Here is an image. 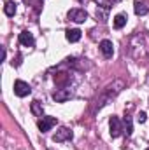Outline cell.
Masks as SVG:
<instances>
[{
  "mask_svg": "<svg viewBox=\"0 0 149 150\" xmlns=\"http://www.w3.org/2000/svg\"><path fill=\"white\" fill-rule=\"evenodd\" d=\"M130 54L133 56L135 61H144L149 56V44L146 33H137L130 38Z\"/></svg>",
  "mask_w": 149,
  "mask_h": 150,
  "instance_id": "1",
  "label": "cell"
},
{
  "mask_svg": "<svg viewBox=\"0 0 149 150\" xmlns=\"http://www.w3.org/2000/svg\"><path fill=\"white\" fill-rule=\"evenodd\" d=\"M125 87V82L123 80H114L111 86H107L105 89H104V93H102V96L97 100V103H95V108H93V112H97V110H100L104 105H107V101H111L112 98L116 96V94H119L121 93V89Z\"/></svg>",
  "mask_w": 149,
  "mask_h": 150,
  "instance_id": "2",
  "label": "cell"
},
{
  "mask_svg": "<svg viewBox=\"0 0 149 150\" xmlns=\"http://www.w3.org/2000/svg\"><path fill=\"white\" fill-rule=\"evenodd\" d=\"M14 93H16V96L25 98V96H28L32 93V87H30V84H27L23 80H16L14 82Z\"/></svg>",
  "mask_w": 149,
  "mask_h": 150,
  "instance_id": "3",
  "label": "cell"
},
{
  "mask_svg": "<svg viewBox=\"0 0 149 150\" xmlns=\"http://www.w3.org/2000/svg\"><path fill=\"white\" fill-rule=\"evenodd\" d=\"M109 127H111V136H112V138H117V136H121V133H123V124H121L119 117L112 115L111 120H109Z\"/></svg>",
  "mask_w": 149,
  "mask_h": 150,
  "instance_id": "4",
  "label": "cell"
},
{
  "mask_svg": "<svg viewBox=\"0 0 149 150\" xmlns=\"http://www.w3.org/2000/svg\"><path fill=\"white\" fill-rule=\"evenodd\" d=\"M69 19L74 23H84L88 19V12L84 9H70L69 11Z\"/></svg>",
  "mask_w": 149,
  "mask_h": 150,
  "instance_id": "5",
  "label": "cell"
},
{
  "mask_svg": "<svg viewBox=\"0 0 149 150\" xmlns=\"http://www.w3.org/2000/svg\"><path fill=\"white\" fill-rule=\"evenodd\" d=\"M70 98H72V91L67 89V87L56 89V91L53 93V100H54L56 103H63V101H67V100H70Z\"/></svg>",
  "mask_w": 149,
  "mask_h": 150,
  "instance_id": "6",
  "label": "cell"
},
{
  "mask_svg": "<svg viewBox=\"0 0 149 150\" xmlns=\"http://www.w3.org/2000/svg\"><path fill=\"white\" fill-rule=\"evenodd\" d=\"M58 124V120H56V117H42L40 120H39V129L42 131V133H47L51 127H54Z\"/></svg>",
  "mask_w": 149,
  "mask_h": 150,
  "instance_id": "7",
  "label": "cell"
},
{
  "mask_svg": "<svg viewBox=\"0 0 149 150\" xmlns=\"http://www.w3.org/2000/svg\"><path fill=\"white\" fill-rule=\"evenodd\" d=\"M72 131L69 129V127H60L56 133H54V136H53V142H67V140H72Z\"/></svg>",
  "mask_w": 149,
  "mask_h": 150,
  "instance_id": "8",
  "label": "cell"
},
{
  "mask_svg": "<svg viewBox=\"0 0 149 150\" xmlns=\"http://www.w3.org/2000/svg\"><path fill=\"white\" fill-rule=\"evenodd\" d=\"M54 82H56V86H60V87H67V86L72 82L70 72H58V74L54 75Z\"/></svg>",
  "mask_w": 149,
  "mask_h": 150,
  "instance_id": "9",
  "label": "cell"
},
{
  "mask_svg": "<svg viewBox=\"0 0 149 150\" xmlns=\"http://www.w3.org/2000/svg\"><path fill=\"white\" fill-rule=\"evenodd\" d=\"M98 47H100V52L104 54V58H112V54H114V45H112L111 40H107V38L102 40Z\"/></svg>",
  "mask_w": 149,
  "mask_h": 150,
  "instance_id": "10",
  "label": "cell"
},
{
  "mask_svg": "<svg viewBox=\"0 0 149 150\" xmlns=\"http://www.w3.org/2000/svg\"><path fill=\"white\" fill-rule=\"evenodd\" d=\"M19 44L21 45H25V47H32L34 44H35V38H34V35L30 33V32H21L19 33Z\"/></svg>",
  "mask_w": 149,
  "mask_h": 150,
  "instance_id": "11",
  "label": "cell"
},
{
  "mask_svg": "<svg viewBox=\"0 0 149 150\" xmlns=\"http://www.w3.org/2000/svg\"><path fill=\"white\" fill-rule=\"evenodd\" d=\"M65 37H67L69 42H79V40H81V30H77V28L67 30V32H65Z\"/></svg>",
  "mask_w": 149,
  "mask_h": 150,
  "instance_id": "12",
  "label": "cell"
},
{
  "mask_svg": "<svg viewBox=\"0 0 149 150\" xmlns=\"http://www.w3.org/2000/svg\"><path fill=\"white\" fill-rule=\"evenodd\" d=\"M133 11H135L137 16H144V14L149 12V7L144 4V2H135V4H133Z\"/></svg>",
  "mask_w": 149,
  "mask_h": 150,
  "instance_id": "13",
  "label": "cell"
},
{
  "mask_svg": "<svg viewBox=\"0 0 149 150\" xmlns=\"http://www.w3.org/2000/svg\"><path fill=\"white\" fill-rule=\"evenodd\" d=\"M30 110H32V113H34L35 117H44V115H42V113H44V107H42V103H40L39 100L32 101V107H30Z\"/></svg>",
  "mask_w": 149,
  "mask_h": 150,
  "instance_id": "14",
  "label": "cell"
},
{
  "mask_svg": "<svg viewBox=\"0 0 149 150\" xmlns=\"http://www.w3.org/2000/svg\"><path fill=\"white\" fill-rule=\"evenodd\" d=\"M126 14H117L116 18H114V28H117V30H121L125 25H126Z\"/></svg>",
  "mask_w": 149,
  "mask_h": 150,
  "instance_id": "15",
  "label": "cell"
},
{
  "mask_svg": "<svg viewBox=\"0 0 149 150\" xmlns=\"http://www.w3.org/2000/svg\"><path fill=\"white\" fill-rule=\"evenodd\" d=\"M125 129H126V136H132L133 122H132V115H128V113H125Z\"/></svg>",
  "mask_w": 149,
  "mask_h": 150,
  "instance_id": "16",
  "label": "cell"
},
{
  "mask_svg": "<svg viewBox=\"0 0 149 150\" xmlns=\"http://www.w3.org/2000/svg\"><path fill=\"white\" fill-rule=\"evenodd\" d=\"M95 2H97L98 9H105V11H107V9H111L114 4H117L119 0H95Z\"/></svg>",
  "mask_w": 149,
  "mask_h": 150,
  "instance_id": "17",
  "label": "cell"
},
{
  "mask_svg": "<svg viewBox=\"0 0 149 150\" xmlns=\"http://www.w3.org/2000/svg\"><path fill=\"white\" fill-rule=\"evenodd\" d=\"M4 12H5L9 18H12V16L16 14V2H7L5 7H4Z\"/></svg>",
  "mask_w": 149,
  "mask_h": 150,
  "instance_id": "18",
  "label": "cell"
},
{
  "mask_svg": "<svg viewBox=\"0 0 149 150\" xmlns=\"http://www.w3.org/2000/svg\"><path fill=\"white\" fill-rule=\"evenodd\" d=\"M146 119H148L146 112H140L139 115H137V120H139V122H146Z\"/></svg>",
  "mask_w": 149,
  "mask_h": 150,
  "instance_id": "19",
  "label": "cell"
},
{
  "mask_svg": "<svg viewBox=\"0 0 149 150\" xmlns=\"http://www.w3.org/2000/svg\"><path fill=\"white\" fill-rule=\"evenodd\" d=\"M146 150H149V149H146Z\"/></svg>",
  "mask_w": 149,
  "mask_h": 150,
  "instance_id": "20",
  "label": "cell"
}]
</instances>
